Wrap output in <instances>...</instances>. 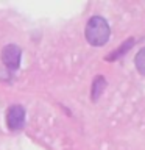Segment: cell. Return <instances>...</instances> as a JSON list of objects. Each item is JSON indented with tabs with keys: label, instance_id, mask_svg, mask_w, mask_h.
Here are the masks:
<instances>
[{
	"label": "cell",
	"instance_id": "cell-1",
	"mask_svg": "<svg viewBox=\"0 0 145 150\" xmlns=\"http://www.w3.org/2000/svg\"><path fill=\"white\" fill-rule=\"evenodd\" d=\"M109 25H108L106 19H103L100 16H94L89 19L87 25H86V39L91 45L101 47L109 41Z\"/></svg>",
	"mask_w": 145,
	"mask_h": 150
},
{
	"label": "cell",
	"instance_id": "cell-2",
	"mask_svg": "<svg viewBox=\"0 0 145 150\" xmlns=\"http://www.w3.org/2000/svg\"><path fill=\"white\" fill-rule=\"evenodd\" d=\"M20 56L22 52L17 45L8 44L6 47H3L2 50V63L6 66L9 70H16L20 66Z\"/></svg>",
	"mask_w": 145,
	"mask_h": 150
},
{
	"label": "cell",
	"instance_id": "cell-3",
	"mask_svg": "<svg viewBox=\"0 0 145 150\" xmlns=\"http://www.w3.org/2000/svg\"><path fill=\"white\" fill-rule=\"evenodd\" d=\"M6 124H8V128L13 131L22 128L23 124H25V110H23V106L20 105L9 106L6 112Z\"/></svg>",
	"mask_w": 145,
	"mask_h": 150
},
{
	"label": "cell",
	"instance_id": "cell-4",
	"mask_svg": "<svg viewBox=\"0 0 145 150\" xmlns=\"http://www.w3.org/2000/svg\"><path fill=\"white\" fill-rule=\"evenodd\" d=\"M134 63H136V69H137L142 75H145V47L142 50L137 52V55H136V58H134Z\"/></svg>",
	"mask_w": 145,
	"mask_h": 150
}]
</instances>
